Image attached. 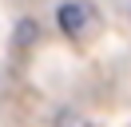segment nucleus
I'll return each mask as SVG.
<instances>
[{"mask_svg": "<svg viewBox=\"0 0 131 127\" xmlns=\"http://www.w3.org/2000/svg\"><path fill=\"white\" fill-rule=\"evenodd\" d=\"M56 127H91V119H83V115H75V111H64V115L56 119Z\"/></svg>", "mask_w": 131, "mask_h": 127, "instance_id": "nucleus-2", "label": "nucleus"}, {"mask_svg": "<svg viewBox=\"0 0 131 127\" xmlns=\"http://www.w3.org/2000/svg\"><path fill=\"white\" fill-rule=\"evenodd\" d=\"M56 24H60V32H64L68 40H83V36L95 32L99 12H95L91 0H64V4L56 8Z\"/></svg>", "mask_w": 131, "mask_h": 127, "instance_id": "nucleus-1", "label": "nucleus"}]
</instances>
